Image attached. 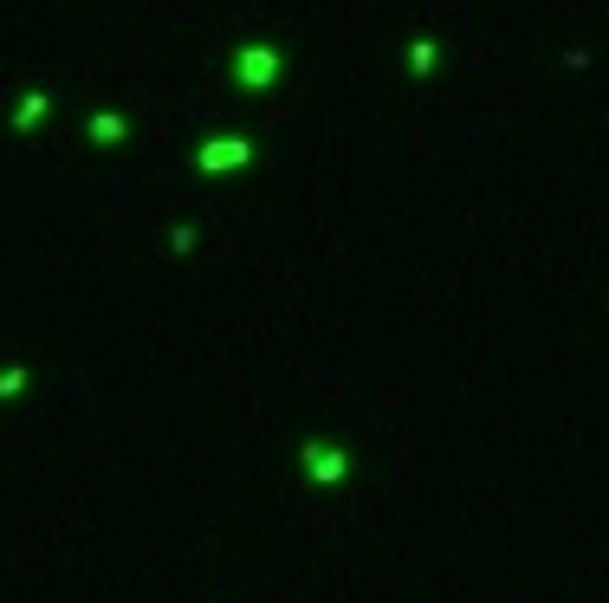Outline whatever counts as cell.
Instances as JSON below:
<instances>
[{"label": "cell", "mask_w": 609, "mask_h": 603, "mask_svg": "<svg viewBox=\"0 0 609 603\" xmlns=\"http://www.w3.org/2000/svg\"><path fill=\"white\" fill-rule=\"evenodd\" d=\"M253 163V143L247 136H207L202 149H195V169L202 176H227V169H247Z\"/></svg>", "instance_id": "6da1fadb"}, {"label": "cell", "mask_w": 609, "mask_h": 603, "mask_svg": "<svg viewBox=\"0 0 609 603\" xmlns=\"http://www.w3.org/2000/svg\"><path fill=\"white\" fill-rule=\"evenodd\" d=\"M234 78H240L247 91H267L272 78H279V53H272V46H240V53H234Z\"/></svg>", "instance_id": "7a4b0ae2"}, {"label": "cell", "mask_w": 609, "mask_h": 603, "mask_svg": "<svg viewBox=\"0 0 609 603\" xmlns=\"http://www.w3.org/2000/svg\"><path fill=\"white\" fill-rule=\"evenodd\" d=\"M298 461L312 468V480H325V487H331V480H343V473H350V461H343L338 448H318V442H312V448H298Z\"/></svg>", "instance_id": "3957f363"}, {"label": "cell", "mask_w": 609, "mask_h": 603, "mask_svg": "<svg viewBox=\"0 0 609 603\" xmlns=\"http://www.w3.org/2000/svg\"><path fill=\"white\" fill-rule=\"evenodd\" d=\"M84 131L98 136V143H124V136H131V131H124V118H117V111H98V118H91Z\"/></svg>", "instance_id": "277c9868"}, {"label": "cell", "mask_w": 609, "mask_h": 603, "mask_svg": "<svg viewBox=\"0 0 609 603\" xmlns=\"http://www.w3.org/2000/svg\"><path fill=\"white\" fill-rule=\"evenodd\" d=\"M40 118H46V91H26V98H20V111H13V124H20V131H33Z\"/></svg>", "instance_id": "5b68a950"}, {"label": "cell", "mask_w": 609, "mask_h": 603, "mask_svg": "<svg viewBox=\"0 0 609 603\" xmlns=\"http://www.w3.org/2000/svg\"><path fill=\"white\" fill-rule=\"evenodd\" d=\"M26 377H33L26 364H13V370H0V402H13V397H20V390H26Z\"/></svg>", "instance_id": "8992f818"}, {"label": "cell", "mask_w": 609, "mask_h": 603, "mask_svg": "<svg viewBox=\"0 0 609 603\" xmlns=\"http://www.w3.org/2000/svg\"><path fill=\"white\" fill-rule=\"evenodd\" d=\"M408 66H415V71H435V46H428V40H415V46H408Z\"/></svg>", "instance_id": "52a82bcc"}]
</instances>
